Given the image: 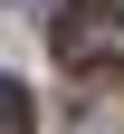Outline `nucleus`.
<instances>
[{
    "label": "nucleus",
    "mask_w": 124,
    "mask_h": 134,
    "mask_svg": "<svg viewBox=\"0 0 124 134\" xmlns=\"http://www.w3.org/2000/svg\"><path fill=\"white\" fill-rule=\"evenodd\" d=\"M48 48L76 77H115L124 67V0H67L57 19H48Z\"/></svg>",
    "instance_id": "f257e3e1"
},
{
    "label": "nucleus",
    "mask_w": 124,
    "mask_h": 134,
    "mask_svg": "<svg viewBox=\"0 0 124 134\" xmlns=\"http://www.w3.org/2000/svg\"><path fill=\"white\" fill-rule=\"evenodd\" d=\"M0 134H38V115H29V86L0 67Z\"/></svg>",
    "instance_id": "f03ea898"
}]
</instances>
